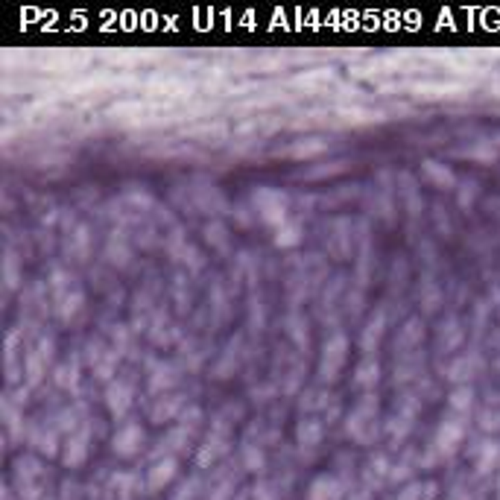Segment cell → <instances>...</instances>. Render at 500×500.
Segmentation results:
<instances>
[{
    "label": "cell",
    "instance_id": "cell-1",
    "mask_svg": "<svg viewBox=\"0 0 500 500\" xmlns=\"http://www.w3.org/2000/svg\"><path fill=\"white\" fill-rule=\"evenodd\" d=\"M50 290H53V304H56L62 319H73L82 310V290L76 284V278L68 275L64 269H56L50 278Z\"/></svg>",
    "mask_w": 500,
    "mask_h": 500
},
{
    "label": "cell",
    "instance_id": "cell-2",
    "mask_svg": "<svg viewBox=\"0 0 500 500\" xmlns=\"http://www.w3.org/2000/svg\"><path fill=\"white\" fill-rule=\"evenodd\" d=\"M345 351H349V340H345V334L336 331L334 336H328L322 345V360H319V380H336L340 375V368L345 363Z\"/></svg>",
    "mask_w": 500,
    "mask_h": 500
},
{
    "label": "cell",
    "instance_id": "cell-3",
    "mask_svg": "<svg viewBox=\"0 0 500 500\" xmlns=\"http://www.w3.org/2000/svg\"><path fill=\"white\" fill-rule=\"evenodd\" d=\"M255 205H258V211H260V216H264L266 223H281V225H284V193L264 188V190L255 193Z\"/></svg>",
    "mask_w": 500,
    "mask_h": 500
},
{
    "label": "cell",
    "instance_id": "cell-4",
    "mask_svg": "<svg viewBox=\"0 0 500 500\" xmlns=\"http://www.w3.org/2000/svg\"><path fill=\"white\" fill-rule=\"evenodd\" d=\"M140 442H144V433H140V427H135V425H123L121 430H117V436H114V451L123 453V456H129V453L138 451Z\"/></svg>",
    "mask_w": 500,
    "mask_h": 500
},
{
    "label": "cell",
    "instance_id": "cell-5",
    "mask_svg": "<svg viewBox=\"0 0 500 500\" xmlns=\"http://www.w3.org/2000/svg\"><path fill=\"white\" fill-rule=\"evenodd\" d=\"M129 404H132V389H129V384L117 380V384L108 386V407H112L114 416H123Z\"/></svg>",
    "mask_w": 500,
    "mask_h": 500
},
{
    "label": "cell",
    "instance_id": "cell-6",
    "mask_svg": "<svg viewBox=\"0 0 500 500\" xmlns=\"http://www.w3.org/2000/svg\"><path fill=\"white\" fill-rule=\"evenodd\" d=\"M340 495V486H336L334 477H319V480H313L310 486V500H336Z\"/></svg>",
    "mask_w": 500,
    "mask_h": 500
},
{
    "label": "cell",
    "instance_id": "cell-7",
    "mask_svg": "<svg viewBox=\"0 0 500 500\" xmlns=\"http://www.w3.org/2000/svg\"><path fill=\"white\" fill-rule=\"evenodd\" d=\"M384 325H386V316H384V310H377V316H372V322L366 325V331H363V340H360V345H363L366 351H372L375 345H377L380 334H384Z\"/></svg>",
    "mask_w": 500,
    "mask_h": 500
},
{
    "label": "cell",
    "instance_id": "cell-8",
    "mask_svg": "<svg viewBox=\"0 0 500 500\" xmlns=\"http://www.w3.org/2000/svg\"><path fill=\"white\" fill-rule=\"evenodd\" d=\"M377 372H380L377 363H375V360H368V357H366V360H363L360 366H357V377H354V384H357V386H375Z\"/></svg>",
    "mask_w": 500,
    "mask_h": 500
},
{
    "label": "cell",
    "instance_id": "cell-9",
    "mask_svg": "<svg viewBox=\"0 0 500 500\" xmlns=\"http://www.w3.org/2000/svg\"><path fill=\"white\" fill-rule=\"evenodd\" d=\"M173 471H176V462H173V460L158 462L155 468H152V474H149V486H152V488H158L161 483H167L170 477H173Z\"/></svg>",
    "mask_w": 500,
    "mask_h": 500
},
{
    "label": "cell",
    "instance_id": "cell-10",
    "mask_svg": "<svg viewBox=\"0 0 500 500\" xmlns=\"http://www.w3.org/2000/svg\"><path fill=\"white\" fill-rule=\"evenodd\" d=\"M319 436H322V430H319L316 421H313V418L301 421V427H299V439H301L304 445H316V442H319Z\"/></svg>",
    "mask_w": 500,
    "mask_h": 500
},
{
    "label": "cell",
    "instance_id": "cell-11",
    "mask_svg": "<svg viewBox=\"0 0 500 500\" xmlns=\"http://www.w3.org/2000/svg\"><path fill=\"white\" fill-rule=\"evenodd\" d=\"M425 173H427L430 179H436V184H442V188H451V184H453L451 170H442V167H436V161H427V164H425Z\"/></svg>",
    "mask_w": 500,
    "mask_h": 500
},
{
    "label": "cell",
    "instance_id": "cell-12",
    "mask_svg": "<svg viewBox=\"0 0 500 500\" xmlns=\"http://www.w3.org/2000/svg\"><path fill=\"white\" fill-rule=\"evenodd\" d=\"M76 372H79V366H76V360H73V363L68 360L64 366H59V377H56V380H59L62 386H76Z\"/></svg>",
    "mask_w": 500,
    "mask_h": 500
}]
</instances>
